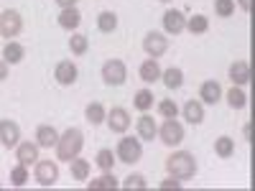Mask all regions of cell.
<instances>
[{
  "mask_svg": "<svg viewBox=\"0 0 255 191\" xmlns=\"http://www.w3.org/2000/svg\"><path fill=\"white\" fill-rule=\"evenodd\" d=\"M82 145H84V135H82V130H79V127H67V130L59 135L56 145H54V148H56V158L69 163L72 158L79 156Z\"/></svg>",
  "mask_w": 255,
  "mask_h": 191,
  "instance_id": "cell-1",
  "label": "cell"
},
{
  "mask_svg": "<svg viewBox=\"0 0 255 191\" xmlns=\"http://www.w3.org/2000/svg\"><path fill=\"white\" fill-rule=\"evenodd\" d=\"M166 171H168V176H176L179 181H189V179H194V174H197V161L186 151H176V153L168 156Z\"/></svg>",
  "mask_w": 255,
  "mask_h": 191,
  "instance_id": "cell-2",
  "label": "cell"
},
{
  "mask_svg": "<svg viewBox=\"0 0 255 191\" xmlns=\"http://www.w3.org/2000/svg\"><path fill=\"white\" fill-rule=\"evenodd\" d=\"M128 79V67L125 61L120 59H108L102 64V82L108 84V87H120V84H125Z\"/></svg>",
  "mask_w": 255,
  "mask_h": 191,
  "instance_id": "cell-3",
  "label": "cell"
},
{
  "mask_svg": "<svg viewBox=\"0 0 255 191\" xmlns=\"http://www.w3.org/2000/svg\"><path fill=\"white\" fill-rule=\"evenodd\" d=\"M158 138H161V143L163 145H168V148H174V145H179V143H184V125L176 120V117H166V122L163 125H158V133H156Z\"/></svg>",
  "mask_w": 255,
  "mask_h": 191,
  "instance_id": "cell-4",
  "label": "cell"
},
{
  "mask_svg": "<svg viewBox=\"0 0 255 191\" xmlns=\"http://www.w3.org/2000/svg\"><path fill=\"white\" fill-rule=\"evenodd\" d=\"M143 158V145H140V138H133V135H128L118 143V161L128 163V166H133Z\"/></svg>",
  "mask_w": 255,
  "mask_h": 191,
  "instance_id": "cell-5",
  "label": "cell"
},
{
  "mask_svg": "<svg viewBox=\"0 0 255 191\" xmlns=\"http://www.w3.org/2000/svg\"><path fill=\"white\" fill-rule=\"evenodd\" d=\"M20 31H23V18H20L18 10H3L0 13V36L10 41Z\"/></svg>",
  "mask_w": 255,
  "mask_h": 191,
  "instance_id": "cell-6",
  "label": "cell"
},
{
  "mask_svg": "<svg viewBox=\"0 0 255 191\" xmlns=\"http://www.w3.org/2000/svg\"><path fill=\"white\" fill-rule=\"evenodd\" d=\"M166 49H168V41H166V36H163V33H158V31L145 33V38H143V51H145L148 56H151V59L163 56V54H166Z\"/></svg>",
  "mask_w": 255,
  "mask_h": 191,
  "instance_id": "cell-7",
  "label": "cell"
},
{
  "mask_svg": "<svg viewBox=\"0 0 255 191\" xmlns=\"http://www.w3.org/2000/svg\"><path fill=\"white\" fill-rule=\"evenodd\" d=\"M36 184L41 186H51L59 181V166L54 161H36Z\"/></svg>",
  "mask_w": 255,
  "mask_h": 191,
  "instance_id": "cell-8",
  "label": "cell"
},
{
  "mask_svg": "<svg viewBox=\"0 0 255 191\" xmlns=\"http://www.w3.org/2000/svg\"><path fill=\"white\" fill-rule=\"evenodd\" d=\"M105 120H108L113 133H125L128 127H130V115H128V110L120 107V104H115V107L105 115Z\"/></svg>",
  "mask_w": 255,
  "mask_h": 191,
  "instance_id": "cell-9",
  "label": "cell"
},
{
  "mask_svg": "<svg viewBox=\"0 0 255 191\" xmlns=\"http://www.w3.org/2000/svg\"><path fill=\"white\" fill-rule=\"evenodd\" d=\"M163 28H166V33H171V36L184 33L186 31V15L181 10H176V8L166 10L163 13Z\"/></svg>",
  "mask_w": 255,
  "mask_h": 191,
  "instance_id": "cell-10",
  "label": "cell"
},
{
  "mask_svg": "<svg viewBox=\"0 0 255 191\" xmlns=\"http://www.w3.org/2000/svg\"><path fill=\"white\" fill-rule=\"evenodd\" d=\"M54 77H56V82H59V84H64V87H69V84H74V82H77L79 69H77V64H74V61L64 59V61H59V64H56Z\"/></svg>",
  "mask_w": 255,
  "mask_h": 191,
  "instance_id": "cell-11",
  "label": "cell"
},
{
  "mask_svg": "<svg viewBox=\"0 0 255 191\" xmlns=\"http://www.w3.org/2000/svg\"><path fill=\"white\" fill-rule=\"evenodd\" d=\"M0 143L5 148H15L20 143V127L13 120H0Z\"/></svg>",
  "mask_w": 255,
  "mask_h": 191,
  "instance_id": "cell-12",
  "label": "cell"
},
{
  "mask_svg": "<svg viewBox=\"0 0 255 191\" xmlns=\"http://www.w3.org/2000/svg\"><path fill=\"white\" fill-rule=\"evenodd\" d=\"M199 99L204 104H217L222 99V84L215 82V79H207L202 87H199Z\"/></svg>",
  "mask_w": 255,
  "mask_h": 191,
  "instance_id": "cell-13",
  "label": "cell"
},
{
  "mask_svg": "<svg viewBox=\"0 0 255 191\" xmlns=\"http://www.w3.org/2000/svg\"><path fill=\"white\" fill-rule=\"evenodd\" d=\"M181 115L189 125H199L204 122V102L202 99H189L184 107H181Z\"/></svg>",
  "mask_w": 255,
  "mask_h": 191,
  "instance_id": "cell-14",
  "label": "cell"
},
{
  "mask_svg": "<svg viewBox=\"0 0 255 191\" xmlns=\"http://www.w3.org/2000/svg\"><path fill=\"white\" fill-rule=\"evenodd\" d=\"M227 74H230V82L235 84V87H245L250 82V64L248 61H232Z\"/></svg>",
  "mask_w": 255,
  "mask_h": 191,
  "instance_id": "cell-15",
  "label": "cell"
},
{
  "mask_svg": "<svg viewBox=\"0 0 255 191\" xmlns=\"http://www.w3.org/2000/svg\"><path fill=\"white\" fill-rule=\"evenodd\" d=\"M140 79H143L145 84H153V82H158V79H161L158 59H151V56H148V59L140 64Z\"/></svg>",
  "mask_w": 255,
  "mask_h": 191,
  "instance_id": "cell-16",
  "label": "cell"
},
{
  "mask_svg": "<svg viewBox=\"0 0 255 191\" xmlns=\"http://www.w3.org/2000/svg\"><path fill=\"white\" fill-rule=\"evenodd\" d=\"M79 23H82V13L74 5L72 8H61V13H59V26L61 28L74 31V28H79Z\"/></svg>",
  "mask_w": 255,
  "mask_h": 191,
  "instance_id": "cell-17",
  "label": "cell"
},
{
  "mask_svg": "<svg viewBox=\"0 0 255 191\" xmlns=\"http://www.w3.org/2000/svg\"><path fill=\"white\" fill-rule=\"evenodd\" d=\"M56 140H59L56 127H51V125H38V127H36V143H38L41 148H54Z\"/></svg>",
  "mask_w": 255,
  "mask_h": 191,
  "instance_id": "cell-18",
  "label": "cell"
},
{
  "mask_svg": "<svg viewBox=\"0 0 255 191\" xmlns=\"http://www.w3.org/2000/svg\"><path fill=\"white\" fill-rule=\"evenodd\" d=\"M15 156H18V163H23V166H33L36 161H38V151H36V143H18V151H15Z\"/></svg>",
  "mask_w": 255,
  "mask_h": 191,
  "instance_id": "cell-19",
  "label": "cell"
},
{
  "mask_svg": "<svg viewBox=\"0 0 255 191\" xmlns=\"http://www.w3.org/2000/svg\"><path fill=\"white\" fill-rule=\"evenodd\" d=\"M156 133H158L156 120H153L151 115H143V117L138 120V138H140V140H153Z\"/></svg>",
  "mask_w": 255,
  "mask_h": 191,
  "instance_id": "cell-20",
  "label": "cell"
},
{
  "mask_svg": "<svg viewBox=\"0 0 255 191\" xmlns=\"http://www.w3.org/2000/svg\"><path fill=\"white\" fill-rule=\"evenodd\" d=\"M161 79H163V84H166V90H179L181 84H184V72L179 69V67H168L166 72H161Z\"/></svg>",
  "mask_w": 255,
  "mask_h": 191,
  "instance_id": "cell-21",
  "label": "cell"
},
{
  "mask_svg": "<svg viewBox=\"0 0 255 191\" xmlns=\"http://www.w3.org/2000/svg\"><path fill=\"white\" fill-rule=\"evenodd\" d=\"M69 171H72V179L74 181H87L90 179V163L77 156V158L69 161Z\"/></svg>",
  "mask_w": 255,
  "mask_h": 191,
  "instance_id": "cell-22",
  "label": "cell"
},
{
  "mask_svg": "<svg viewBox=\"0 0 255 191\" xmlns=\"http://www.w3.org/2000/svg\"><path fill=\"white\" fill-rule=\"evenodd\" d=\"M186 31L189 33H194V36H202V33H207L209 31V18L207 15H191V18H186Z\"/></svg>",
  "mask_w": 255,
  "mask_h": 191,
  "instance_id": "cell-23",
  "label": "cell"
},
{
  "mask_svg": "<svg viewBox=\"0 0 255 191\" xmlns=\"http://www.w3.org/2000/svg\"><path fill=\"white\" fill-rule=\"evenodd\" d=\"M3 61L8 64H18V61H23V46L18 44V41H8V44L3 46Z\"/></svg>",
  "mask_w": 255,
  "mask_h": 191,
  "instance_id": "cell-24",
  "label": "cell"
},
{
  "mask_svg": "<svg viewBox=\"0 0 255 191\" xmlns=\"http://www.w3.org/2000/svg\"><path fill=\"white\" fill-rule=\"evenodd\" d=\"M227 104L232 110H243L248 104V97H245V90L243 87H235L232 84V90H227Z\"/></svg>",
  "mask_w": 255,
  "mask_h": 191,
  "instance_id": "cell-25",
  "label": "cell"
},
{
  "mask_svg": "<svg viewBox=\"0 0 255 191\" xmlns=\"http://www.w3.org/2000/svg\"><path fill=\"white\" fill-rule=\"evenodd\" d=\"M97 28H100L102 33H113V31L118 28V15H115L113 10H102V13L97 15Z\"/></svg>",
  "mask_w": 255,
  "mask_h": 191,
  "instance_id": "cell-26",
  "label": "cell"
},
{
  "mask_svg": "<svg viewBox=\"0 0 255 191\" xmlns=\"http://www.w3.org/2000/svg\"><path fill=\"white\" fill-rule=\"evenodd\" d=\"M105 115H108V112H105V107H102L100 102H90L87 110H84V117H87L90 125H102L105 122Z\"/></svg>",
  "mask_w": 255,
  "mask_h": 191,
  "instance_id": "cell-27",
  "label": "cell"
},
{
  "mask_svg": "<svg viewBox=\"0 0 255 191\" xmlns=\"http://www.w3.org/2000/svg\"><path fill=\"white\" fill-rule=\"evenodd\" d=\"M215 153H217L220 158H230L232 153H235V140L227 138V135H220V138L215 140Z\"/></svg>",
  "mask_w": 255,
  "mask_h": 191,
  "instance_id": "cell-28",
  "label": "cell"
},
{
  "mask_svg": "<svg viewBox=\"0 0 255 191\" xmlns=\"http://www.w3.org/2000/svg\"><path fill=\"white\" fill-rule=\"evenodd\" d=\"M153 102H156V97H153L151 90H138L135 97H133L135 110H151V107H153Z\"/></svg>",
  "mask_w": 255,
  "mask_h": 191,
  "instance_id": "cell-29",
  "label": "cell"
},
{
  "mask_svg": "<svg viewBox=\"0 0 255 191\" xmlns=\"http://www.w3.org/2000/svg\"><path fill=\"white\" fill-rule=\"evenodd\" d=\"M87 186H90V189H118V179H115L110 171H102V176L87 181Z\"/></svg>",
  "mask_w": 255,
  "mask_h": 191,
  "instance_id": "cell-30",
  "label": "cell"
},
{
  "mask_svg": "<svg viewBox=\"0 0 255 191\" xmlns=\"http://www.w3.org/2000/svg\"><path fill=\"white\" fill-rule=\"evenodd\" d=\"M87 46H90L87 36H84V33H72V38H69V49H72V54H77V56L87 54Z\"/></svg>",
  "mask_w": 255,
  "mask_h": 191,
  "instance_id": "cell-31",
  "label": "cell"
},
{
  "mask_svg": "<svg viewBox=\"0 0 255 191\" xmlns=\"http://www.w3.org/2000/svg\"><path fill=\"white\" fill-rule=\"evenodd\" d=\"M97 166L102 168V171H113V166H115V153L110 151V148H102V151H97Z\"/></svg>",
  "mask_w": 255,
  "mask_h": 191,
  "instance_id": "cell-32",
  "label": "cell"
},
{
  "mask_svg": "<svg viewBox=\"0 0 255 191\" xmlns=\"http://www.w3.org/2000/svg\"><path fill=\"white\" fill-rule=\"evenodd\" d=\"M10 184L13 186H26L28 184V171H26L23 163H18V166L10 168Z\"/></svg>",
  "mask_w": 255,
  "mask_h": 191,
  "instance_id": "cell-33",
  "label": "cell"
},
{
  "mask_svg": "<svg viewBox=\"0 0 255 191\" xmlns=\"http://www.w3.org/2000/svg\"><path fill=\"white\" fill-rule=\"evenodd\" d=\"M215 13L220 18H230L235 13V0H215Z\"/></svg>",
  "mask_w": 255,
  "mask_h": 191,
  "instance_id": "cell-34",
  "label": "cell"
},
{
  "mask_svg": "<svg viewBox=\"0 0 255 191\" xmlns=\"http://www.w3.org/2000/svg\"><path fill=\"white\" fill-rule=\"evenodd\" d=\"M158 112L163 117H179V104L174 99H161L158 102Z\"/></svg>",
  "mask_w": 255,
  "mask_h": 191,
  "instance_id": "cell-35",
  "label": "cell"
},
{
  "mask_svg": "<svg viewBox=\"0 0 255 191\" xmlns=\"http://www.w3.org/2000/svg\"><path fill=\"white\" fill-rule=\"evenodd\" d=\"M123 186H125V189H145V186H148V179L140 176V174H130V176L123 181Z\"/></svg>",
  "mask_w": 255,
  "mask_h": 191,
  "instance_id": "cell-36",
  "label": "cell"
},
{
  "mask_svg": "<svg viewBox=\"0 0 255 191\" xmlns=\"http://www.w3.org/2000/svg\"><path fill=\"white\" fill-rule=\"evenodd\" d=\"M181 184H184V181H179L176 176H168V179H163V181H161V186H163V189H181Z\"/></svg>",
  "mask_w": 255,
  "mask_h": 191,
  "instance_id": "cell-37",
  "label": "cell"
},
{
  "mask_svg": "<svg viewBox=\"0 0 255 191\" xmlns=\"http://www.w3.org/2000/svg\"><path fill=\"white\" fill-rule=\"evenodd\" d=\"M3 79H8V61L0 59V82H3Z\"/></svg>",
  "mask_w": 255,
  "mask_h": 191,
  "instance_id": "cell-38",
  "label": "cell"
},
{
  "mask_svg": "<svg viewBox=\"0 0 255 191\" xmlns=\"http://www.w3.org/2000/svg\"><path fill=\"white\" fill-rule=\"evenodd\" d=\"M56 3H59L61 8H72V5H77V0H56Z\"/></svg>",
  "mask_w": 255,
  "mask_h": 191,
  "instance_id": "cell-39",
  "label": "cell"
},
{
  "mask_svg": "<svg viewBox=\"0 0 255 191\" xmlns=\"http://www.w3.org/2000/svg\"><path fill=\"white\" fill-rule=\"evenodd\" d=\"M238 3H240V10H245V13H250V0H238Z\"/></svg>",
  "mask_w": 255,
  "mask_h": 191,
  "instance_id": "cell-40",
  "label": "cell"
},
{
  "mask_svg": "<svg viewBox=\"0 0 255 191\" xmlns=\"http://www.w3.org/2000/svg\"><path fill=\"white\" fill-rule=\"evenodd\" d=\"M243 135H245V140H250V122H245V127H243Z\"/></svg>",
  "mask_w": 255,
  "mask_h": 191,
  "instance_id": "cell-41",
  "label": "cell"
},
{
  "mask_svg": "<svg viewBox=\"0 0 255 191\" xmlns=\"http://www.w3.org/2000/svg\"><path fill=\"white\" fill-rule=\"evenodd\" d=\"M158 3H171V0H158Z\"/></svg>",
  "mask_w": 255,
  "mask_h": 191,
  "instance_id": "cell-42",
  "label": "cell"
}]
</instances>
